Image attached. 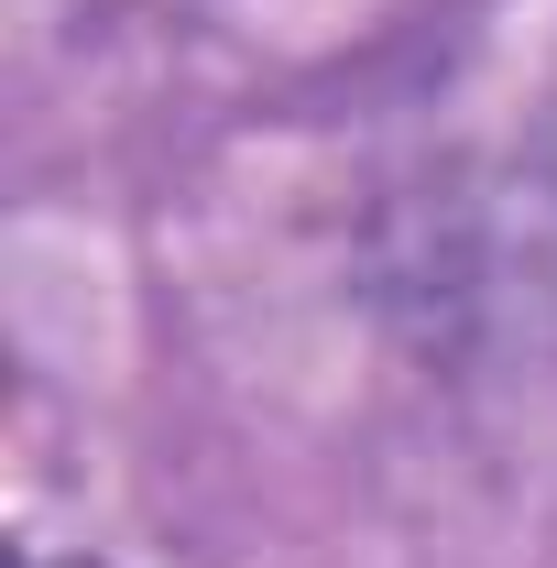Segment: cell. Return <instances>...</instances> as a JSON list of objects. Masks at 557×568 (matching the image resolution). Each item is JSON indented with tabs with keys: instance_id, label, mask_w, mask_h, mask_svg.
<instances>
[{
	"instance_id": "6da1fadb",
	"label": "cell",
	"mask_w": 557,
	"mask_h": 568,
	"mask_svg": "<svg viewBox=\"0 0 557 568\" xmlns=\"http://www.w3.org/2000/svg\"><path fill=\"white\" fill-rule=\"evenodd\" d=\"M22 568H67V558H22Z\"/></svg>"
}]
</instances>
